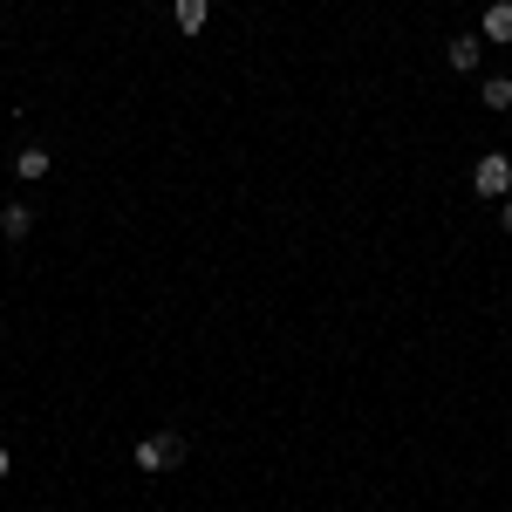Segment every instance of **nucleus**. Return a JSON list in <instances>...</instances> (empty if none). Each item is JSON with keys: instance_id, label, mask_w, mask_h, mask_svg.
I'll list each match as a JSON object with an SVG mask.
<instances>
[{"instance_id": "7ed1b4c3", "label": "nucleus", "mask_w": 512, "mask_h": 512, "mask_svg": "<svg viewBox=\"0 0 512 512\" xmlns=\"http://www.w3.org/2000/svg\"><path fill=\"white\" fill-rule=\"evenodd\" d=\"M478 55H485V41H472V35L444 41V62H451V69H458V76H472V69H478Z\"/></svg>"}, {"instance_id": "39448f33", "label": "nucleus", "mask_w": 512, "mask_h": 512, "mask_svg": "<svg viewBox=\"0 0 512 512\" xmlns=\"http://www.w3.org/2000/svg\"><path fill=\"white\" fill-rule=\"evenodd\" d=\"M485 41H512V0H492L485 7Z\"/></svg>"}, {"instance_id": "9d476101", "label": "nucleus", "mask_w": 512, "mask_h": 512, "mask_svg": "<svg viewBox=\"0 0 512 512\" xmlns=\"http://www.w3.org/2000/svg\"><path fill=\"white\" fill-rule=\"evenodd\" d=\"M7 472H14V458H7V444H0V478H7Z\"/></svg>"}, {"instance_id": "423d86ee", "label": "nucleus", "mask_w": 512, "mask_h": 512, "mask_svg": "<svg viewBox=\"0 0 512 512\" xmlns=\"http://www.w3.org/2000/svg\"><path fill=\"white\" fill-rule=\"evenodd\" d=\"M35 233V212H28V205H7V212H0V239H28Z\"/></svg>"}, {"instance_id": "0eeeda50", "label": "nucleus", "mask_w": 512, "mask_h": 512, "mask_svg": "<svg viewBox=\"0 0 512 512\" xmlns=\"http://www.w3.org/2000/svg\"><path fill=\"white\" fill-rule=\"evenodd\" d=\"M171 14H178V28H185V35H198V28H205V14H212V0H171Z\"/></svg>"}, {"instance_id": "6e6552de", "label": "nucleus", "mask_w": 512, "mask_h": 512, "mask_svg": "<svg viewBox=\"0 0 512 512\" xmlns=\"http://www.w3.org/2000/svg\"><path fill=\"white\" fill-rule=\"evenodd\" d=\"M478 96H485V110H512V76H492Z\"/></svg>"}, {"instance_id": "20e7f679", "label": "nucleus", "mask_w": 512, "mask_h": 512, "mask_svg": "<svg viewBox=\"0 0 512 512\" xmlns=\"http://www.w3.org/2000/svg\"><path fill=\"white\" fill-rule=\"evenodd\" d=\"M48 151H41V144H28V151H14V178H21V185H35V178H48Z\"/></svg>"}, {"instance_id": "1a4fd4ad", "label": "nucleus", "mask_w": 512, "mask_h": 512, "mask_svg": "<svg viewBox=\"0 0 512 512\" xmlns=\"http://www.w3.org/2000/svg\"><path fill=\"white\" fill-rule=\"evenodd\" d=\"M499 226H506V233H512V192L499 198Z\"/></svg>"}, {"instance_id": "f03ea898", "label": "nucleus", "mask_w": 512, "mask_h": 512, "mask_svg": "<svg viewBox=\"0 0 512 512\" xmlns=\"http://www.w3.org/2000/svg\"><path fill=\"white\" fill-rule=\"evenodd\" d=\"M472 192H478V198H506V192H512V158H506V151H485V158H478Z\"/></svg>"}, {"instance_id": "f257e3e1", "label": "nucleus", "mask_w": 512, "mask_h": 512, "mask_svg": "<svg viewBox=\"0 0 512 512\" xmlns=\"http://www.w3.org/2000/svg\"><path fill=\"white\" fill-rule=\"evenodd\" d=\"M178 458H185V437H178V431H158V437H144V444L130 451V465H137V472H144V478L171 472Z\"/></svg>"}]
</instances>
